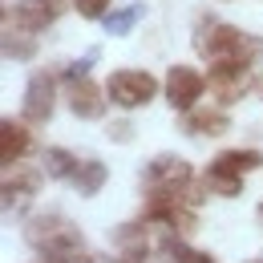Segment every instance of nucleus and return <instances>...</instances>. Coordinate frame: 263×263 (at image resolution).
I'll return each mask as SVG.
<instances>
[{
    "mask_svg": "<svg viewBox=\"0 0 263 263\" xmlns=\"http://www.w3.org/2000/svg\"><path fill=\"white\" fill-rule=\"evenodd\" d=\"M191 49L206 65L215 61H259L263 57V36L243 33L239 25H227V21H215V16H198L195 33H191Z\"/></svg>",
    "mask_w": 263,
    "mask_h": 263,
    "instance_id": "obj_1",
    "label": "nucleus"
},
{
    "mask_svg": "<svg viewBox=\"0 0 263 263\" xmlns=\"http://www.w3.org/2000/svg\"><path fill=\"white\" fill-rule=\"evenodd\" d=\"M142 191L146 202H186V206H198L206 195L202 182L195 186V166L182 154H154L142 174Z\"/></svg>",
    "mask_w": 263,
    "mask_h": 263,
    "instance_id": "obj_2",
    "label": "nucleus"
},
{
    "mask_svg": "<svg viewBox=\"0 0 263 263\" xmlns=\"http://www.w3.org/2000/svg\"><path fill=\"white\" fill-rule=\"evenodd\" d=\"M255 85H259V73H255L251 61H215V65H206V89L223 109L243 101Z\"/></svg>",
    "mask_w": 263,
    "mask_h": 263,
    "instance_id": "obj_3",
    "label": "nucleus"
},
{
    "mask_svg": "<svg viewBox=\"0 0 263 263\" xmlns=\"http://www.w3.org/2000/svg\"><path fill=\"white\" fill-rule=\"evenodd\" d=\"M25 243L45 255V251H57V247H77L85 239H81L77 223H69L65 215H57V211H45V215H33L25 223Z\"/></svg>",
    "mask_w": 263,
    "mask_h": 263,
    "instance_id": "obj_4",
    "label": "nucleus"
},
{
    "mask_svg": "<svg viewBox=\"0 0 263 263\" xmlns=\"http://www.w3.org/2000/svg\"><path fill=\"white\" fill-rule=\"evenodd\" d=\"M105 93L118 109H142L158 98V77L146 69H118V73H109Z\"/></svg>",
    "mask_w": 263,
    "mask_h": 263,
    "instance_id": "obj_5",
    "label": "nucleus"
},
{
    "mask_svg": "<svg viewBox=\"0 0 263 263\" xmlns=\"http://www.w3.org/2000/svg\"><path fill=\"white\" fill-rule=\"evenodd\" d=\"M73 0H8L4 4V29H21V33L41 36L49 25H57V16Z\"/></svg>",
    "mask_w": 263,
    "mask_h": 263,
    "instance_id": "obj_6",
    "label": "nucleus"
},
{
    "mask_svg": "<svg viewBox=\"0 0 263 263\" xmlns=\"http://www.w3.org/2000/svg\"><path fill=\"white\" fill-rule=\"evenodd\" d=\"M57 109V73L49 69H36L25 85V98H21V118L29 126H45Z\"/></svg>",
    "mask_w": 263,
    "mask_h": 263,
    "instance_id": "obj_7",
    "label": "nucleus"
},
{
    "mask_svg": "<svg viewBox=\"0 0 263 263\" xmlns=\"http://www.w3.org/2000/svg\"><path fill=\"white\" fill-rule=\"evenodd\" d=\"M162 89H166V105L174 114H191L198 105V98H202V89H206V77L195 65H170Z\"/></svg>",
    "mask_w": 263,
    "mask_h": 263,
    "instance_id": "obj_8",
    "label": "nucleus"
},
{
    "mask_svg": "<svg viewBox=\"0 0 263 263\" xmlns=\"http://www.w3.org/2000/svg\"><path fill=\"white\" fill-rule=\"evenodd\" d=\"M65 105H69L73 118L98 122V118H105L109 93H105V85H98L93 77H77V81H65Z\"/></svg>",
    "mask_w": 263,
    "mask_h": 263,
    "instance_id": "obj_9",
    "label": "nucleus"
},
{
    "mask_svg": "<svg viewBox=\"0 0 263 263\" xmlns=\"http://www.w3.org/2000/svg\"><path fill=\"white\" fill-rule=\"evenodd\" d=\"M41 174H45V170H21V162L4 166V186H0V195H4V215L16 211V206H25V202L36 195Z\"/></svg>",
    "mask_w": 263,
    "mask_h": 263,
    "instance_id": "obj_10",
    "label": "nucleus"
},
{
    "mask_svg": "<svg viewBox=\"0 0 263 263\" xmlns=\"http://www.w3.org/2000/svg\"><path fill=\"white\" fill-rule=\"evenodd\" d=\"M182 130L191 138H219L231 130V118L223 105H195L191 114H182Z\"/></svg>",
    "mask_w": 263,
    "mask_h": 263,
    "instance_id": "obj_11",
    "label": "nucleus"
},
{
    "mask_svg": "<svg viewBox=\"0 0 263 263\" xmlns=\"http://www.w3.org/2000/svg\"><path fill=\"white\" fill-rule=\"evenodd\" d=\"M29 146H33V134H29V122L25 118H4L0 122V162L4 166H16L25 154H29Z\"/></svg>",
    "mask_w": 263,
    "mask_h": 263,
    "instance_id": "obj_12",
    "label": "nucleus"
},
{
    "mask_svg": "<svg viewBox=\"0 0 263 263\" xmlns=\"http://www.w3.org/2000/svg\"><path fill=\"white\" fill-rule=\"evenodd\" d=\"M259 166H263V154L251 150V146H243V150H219L206 170H211V174H227V178H247V174L259 170Z\"/></svg>",
    "mask_w": 263,
    "mask_h": 263,
    "instance_id": "obj_13",
    "label": "nucleus"
},
{
    "mask_svg": "<svg viewBox=\"0 0 263 263\" xmlns=\"http://www.w3.org/2000/svg\"><path fill=\"white\" fill-rule=\"evenodd\" d=\"M105 178H109V170H105V162L101 158H81L77 162V170H73V178H69V186L77 191V195H98L101 186H105Z\"/></svg>",
    "mask_w": 263,
    "mask_h": 263,
    "instance_id": "obj_14",
    "label": "nucleus"
},
{
    "mask_svg": "<svg viewBox=\"0 0 263 263\" xmlns=\"http://www.w3.org/2000/svg\"><path fill=\"white\" fill-rule=\"evenodd\" d=\"M77 154H69L65 146H49L45 154H41V170H45V178H57V182H69L73 178V170H77Z\"/></svg>",
    "mask_w": 263,
    "mask_h": 263,
    "instance_id": "obj_15",
    "label": "nucleus"
},
{
    "mask_svg": "<svg viewBox=\"0 0 263 263\" xmlns=\"http://www.w3.org/2000/svg\"><path fill=\"white\" fill-rule=\"evenodd\" d=\"M4 57L8 61H33L36 57V36L21 29H4Z\"/></svg>",
    "mask_w": 263,
    "mask_h": 263,
    "instance_id": "obj_16",
    "label": "nucleus"
},
{
    "mask_svg": "<svg viewBox=\"0 0 263 263\" xmlns=\"http://www.w3.org/2000/svg\"><path fill=\"white\" fill-rule=\"evenodd\" d=\"M142 16H146V4H126V8H114V12L105 16V33H109V36H126L134 25L142 21Z\"/></svg>",
    "mask_w": 263,
    "mask_h": 263,
    "instance_id": "obj_17",
    "label": "nucleus"
},
{
    "mask_svg": "<svg viewBox=\"0 0 263 263\" xmlns=\"http://www.w3.org/2000/svg\"><path fill=\"white\" fill-rule=\"evenodd\" d=\"M202 186L211 191L215 198H239L243 195V178H227V174H202Z\"/></svg>",
    "mask_w": 263,
    "mask_h": 263,
    "instance_id": "obj_18",
    "label": "nucleus"
},
{
    "mask_svg": "<svg viewBox=\"0 0 263 263\" xmlns=\"http://www.w3.org/2000/svg\"><path fill=\"white\" fill-rule=\"evenodd\" d=\"M166 251H170V263H219L215 255L195 251V247H186V243H178V239H166Z\"/></svg>",
    "mask_w": 263,
    "mask_h": 263,
    "instance_id": "obj_19",
    "label": "nucleus"
},
{
    "mask_svg": "<svg viewBox=\"0 0 263 263\" xmlns=\"http://www.w3.org/2000/svg\"><path fill=\"white\" fill-rule=\"evenodd\" d=\"M41 263H98L89 251H85V243H77V247H57V251H45Z\"/></svg>",
    "mask_w": 263,
    "mask_h": 263,
    "instance_id": "obj_20",
    "label": "nucleus"
},
{
    "mask_svg": "<svg viewBox=\"0 0 263 263\" xmlns=\"http://www.w3.org/2000/svg\"><path fill=\"white\" fill-rule=\"evenodd\" d=\"M73 8H77V16H85V21H105V16L114 12L109 0H73Z\"/></svg>",
    "mask_w": 263,
    "mask_h": 263,
    "instance_id": "obj_21",
    "label": "nucleus"
},
{
    "mask_svg": "<svg viewBox=\"0 0 263 263\" xmlns=\"http://www.w3.org/2000/svg\"><path fill=\"white\" fill-rule=\"evenodd\" d=\"M93 61H98V53H85V57H77V61H73V65L61 73V81H77V77H89V65H93Z\"/></svg>",
    "mask_w": 263,
    "mask_h": 263,
    "instance_id": "obj_22",
    "label": "nucleus"
},
{
    "mask_svg": "<svg viewBox=\"0 0 263 263\" xmlns=\"http://www.w3.org/2000/svg\"><path fill=\"white\" fill-rule=\"evenodd\" d=\"M109 263H146V243H134V247H122V255H114Z\"/></svg>",
    "mask_w": 263,
    "mask_h": 263,
    "instance_id": "obj_23",
    "label": "nucleus"
},
{
    "mask_svg": "<svg viewBox=\"0 0 263 263\" xmlns=\"http://www.w3.org/2000/svg\"><path fill=\"white\" fill-rule=\"evenodd\" d=\"M105 134H109L114 142H122V146H126V142L134 138V126H130V122H109V130H105Z\"/></svg>",
    "mask_w": 263,
    "mask_h": 263,
    "instance_id": "obj_24",
    "label": "nucleus"
},
{
    "mask_svg": "<svg viewBox=\"0 0 263 263\" xmlns=\"http://www.w3.org/2000/svg\"><path fill=\"white\" fill-rule=\"evenodd\" d=\"M255 93H259V101H263V73H259V85H255Z\"/></svg>",
    "mask_w": 263,
    "mask_h": 263,
    "instance_id": "obj_25",
    "label": "nucleus"
},
{
    "mask_svg": "<svg viewBox=\"0 0 263 263\" xmlns=\"http://www.w3.org/2000/svg\"><path fill=\"white\" fill-rule=\"evenodd\" d=\"M255 215H259V223H263V202H259V211H255Z\"/></svg>",
    "mask_w": 263,
    "mask_h": 263,
    "instance_id": "obj_26",
    "label": "nucleus"
},
{
    "mask_svg": "<svg viewBox=\"0 0 263 263\" xmlns=\"http://www.w3.org/2000/svg\"><path fill=\"white\" fill-rule=\"evenodd\" d=\"M247 263H263V255H255V259H247Z\"/></svg>",
    "mask_w": 263,
    "mask_h": 263,
    "instance_id": "obj_27",
    "label": "nucleus"
}]
</instances>
